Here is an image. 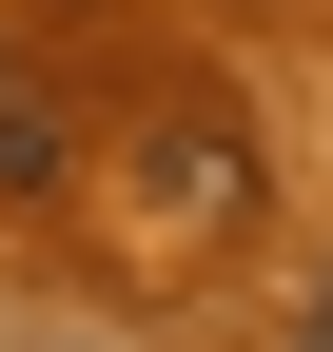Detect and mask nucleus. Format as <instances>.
Segmentation results:
<instances>
[{
  "instance_id": "2",
  "label": "nucleus",
  "mask_w": 333,
  "mask_h": 352,
  "mask_svg": "<svg viewBox=\"0 0 333 352\" xmlns=\"http://www.w3.org/2000/svg\"><path fill=\"white\" fill-rule=\"evenodd\" d=\"M314 333H333V294H314Z\"/></svg>"
},
{
  "instance_id": "1",
  "label": "nucleus",
  "mask_w": 333,
  "mask_h": 352,
  "mask_svg": "<svg viewBox=\"0 0 333 352\" xmlns=\"http://www.w3.org/2000/svg\"><path fill=\"white\" fill-rule=\"evenodd\" d=\"M39 176H59V118H39V78L0 59V196H39Z\"/></svg>"
},
{
  "instance_id": "3",
  "label": "nucleus",
  "mask_w": 333,
  "mask_h": 352,
  "mask_svg": "<svg viewBox=\"0 0 333 352\" xmlns=\"http://www.w3.org/2000/svg\"><path fill=\"white\" fill-rule=\"evenodd\" d=\"M294 352H333V333H294Z\"/></svg>"
}]
</instances>
